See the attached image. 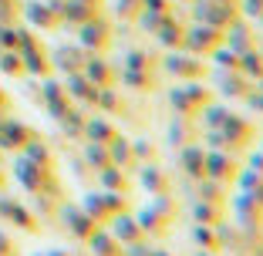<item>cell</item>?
<instances>
[{"mask_svg":"<svg viewBox=\"0 0 263 256\" xmlns=\"http://www.w3.org/2000/svg\"><path fill=\"white\" fill-rule=\"evenodd\" d=\"M139 179H142V189H145V192H152V195H165V192H172V179H169V172L159 169L155 162L139 165Z\"/></svg>","mask_w":263,"mask_h":256,"instance_id":"7","label":"cell"},{"mask_svg":"<svg viewBox=\"0 0 263 256\" xmlns=\"http://www.w3.org/2000/svg\"><path fill=\"white\" fill-rule=\"evenodd\" d=\"M193 135H196V125L193 122H186V115L182 118H176V122H172V128H169V142L172 145H189V142H193Z\"/></svg>","mask_w":263,"mask_h":256,"instance_id":"14","label":"cell"},{"mask_svg":"<svg viewBox=\"0 0 263 256\" xmlns=\"http://www.w3.org/2000/svg\"><path fill=\"white\" fill-rule=\"evenodd\" d=\"M189 236H193V243L199 249H209V253H223V246H219V236H216V226H202V223H193V229H189Z\"/></svg>","mask_w":263,"mask_h":256,"instance_id":"13","label":"cell"},{"mask_svg":"<svg viewBox=\"0 0 263 256\" xmlns=\"http://www.w3.org/2000/svg\"><path fill=\"white\" fill-rule=\"evenodd\" d=\"M0 212H7V216L14 219L17 226H24V229H37V223L31 219V212H27V209H21L17 202H0Z\"/></svg>","mask_w":263,"mask_h":256,"instance_id":"16","label":"cell"},{"mask_svg":"<svg viewBox=\"0 0 263 256\" xmlns=\"http://www.w3.org/2000/svg\"><path fill=\"white\" fill-rule=\"evenodd\" d=\"M226 219V206H219V202H202L196 199L193 202V223H202V226H216Z\"/></svg>","mask_w":263,"mask_h":256,"instance_id":"11","label":"cell"},{"mask_svg":"<svg viewBox=\"0 0 263 256\" xmlns=\"http://www.w3.org/2000/svg\"><path fill=\"white\" fill-rule=\"evenodd\" d=\"M148 256H172V253H169V249H162V246H152V249H148Z\"/></svg>","mask_w":263,"mask_h":256,"instance_id":"21","label":"cell"},{"mask_svg":"<svg viewBox=\"0 0 263 256\" xmlns=\"http://www.w3.org/2000/svg\"><path fill=\"white\" fill-rule=\"evenodd\" d=\"M61 219H64V226H68V233L74 236V240H88V236L95 233V226H98L85 209H81V206H64Z\"/></svg>","mask_w":263,"mask_h":256,"instance_id":"6","label":"cell"},{"mask_svg":"<svg viewBox=\"0 0 263 256\" xmlns=\"http://www.w3.org/2000/svg\"><path fill=\"white\" fill-rule=\"evenodd\" d=\"M243 68H247V74H253V78H263V64L256 54H247L243 57Z\"/></svg>","mask_w":263,"mask_h":256,"instance_id":"20","label":"cell"},{"mask_svg":"<svg viewBox=\"0 0 263 256\" xmlns=\"http://www.w3.org/2000/svg\"><path fill=\"white\" fill-rule=\"evenodd\" d=\"M196 256H219V253H209V249H196Z\"/></svg>","mask_w":263,"mask_h":256,"instance_id":"22","label":"cell"},{"mask_svg":"<svg viewBox=\"0 0 263 256\" xmlns=\"http://www.w3.org/2000/svg\"><path fill=\"white\" fill-rule=\"evenodd\" d=\"M85 159H88V165H91L95 172H101V169H105V165H111L108 145H101V142H91V145L85 148Z\"/></svg>","mask_w":263,"mask_h":256,"instance_id":"15","label":"cell"},{"mask_svg":"<svg viewBox=\"0 0 263 256\" xmlns=\"http://www.w3.org/2000/svg\"><path fill=\"white\" fill-rule=\"evenodd\" d=\"M176 212H179L176 199H172V192H165V195H152L145 209L135 212V219H139L145 240H162V236H169L172 223H176Z\"/></svg>","mask_w":263,"mask_h":256,"instance_id":"1","label":"cell"},{"mask_svg":"<svg viewBox=\"0 0 263 256\" xmlns=\"http://www.w3.org/2000/svg\"><path fill=\"white\" fill-rule=\"evenodd\" d=\"M230 212H233V223H236V229L243 233V240H250V236H260L263 229V216H260V206H256L253 199H250L247 192H236L230 202Z\"/></svg>","mask_w":263,"mask_h":256,"instance_id":"2","label":"cell"},{"mask_svg":"<svg viewBox=\"0 0 263 256\" xmlns=\"http://www.w3.org/2000/svg\"><path fill=\"white\" fill-rule=\"evenodd\" d=\"M179 165H182V175L189 179V182H199L202 175H206V148L202 145H182V152H179Z\"/></svg>","mask_w":263,"mask_h":256,"instance_id":"5","label":"cell"},{"mask_svg":"<svg viewBox=\"0 0 263 256\" xmlns=\"http://www.w3.org/2000/svg\"><path fill=\"white\" fill-rule=\"evenodd\" d=\"M226 182H216V179H209V175H202L199 182H196V199H202V202H219V206H226L230 202V192H226Z\"/></svg>","mask_w":263,"mask_h":256,"instance_id":"9","label":"cell"},{"mask_svg":"<svg viewBox=\"0 0 263 256\" xmlns=\"http://www.w3.org/2000/svg\"><path fill=\"white\" fill-rule=\"evenodd\" d=\"M85 243H88V249H91V256H122V243H118L105 226H95V233L88 236Z\"/></svg>","mask_w":263,"mask_h":256,"instance_id":"8","label":"cell"},{"mask_svg":"<svg viewBox=\"0 0 263 256\" xmlns=\"http://www.w3.org/2000/svg\"><path fill=\"white\" fill-rule=\"evenodd\" d=\"M88 139H91V142H101V145H108V142L115 139V128H111L108 122L95 118V122H88Z\"/></svg>","mask_w":263,"mask_h":256,"instance_id":"17","label":"cell"},{"mask_svg":"<svg viewBox=\"0 0 263 256\" xmlns=\"http://www.w3.org/2000/svg\"><path fill=\"white\" fill-rule=\"evenodd\" d=\"M260 216H263V209H260Z\"/></svg>","mask_w":263,"mask_h":256,"instance_id":"23","label":"cell"},{"mask_svg":"<svg viewBox=\"0 0 263 256\" xmlns=\"http://www.w3.org/2000/svg\"><path fill=\"white\" fill-rule=\"evenodd\" d=\"M108 233L115 236L122 246H128V243H139V240H145V233H142V226H139V219L132 216L128 209L125 212H115V216L108 219Z\"/></svg>","mask_w":263,"mask_h":256,"instance_id":"4","label":"cell"},{"mask_svg":"<svg viewBox=\"0 0 263 256\" xmlns=\"http://www.w3.org/2000/svg\"><path fill=\"white\" fill-rule=\"evenodd\" d=\"M148 240H139V243H128V246H122V256H148Z\"/></svg>","mask_w":263,"mask_h":256,"instance_id":"19","label":"cell"},{"mask_svg":"<svg viewBox=\"0 0 263 256\" xmlns=\"http://www.w3.org/2000/svg\"><path fill=\"white\" fill-rule=\"evenodd\" d=\"M226 115H230L226 108L213 105V108H206V111H202V125H206V128H219V125L226 122Z\"/></svg>","mask_w":263,"mask_h":256,"instance_id":"18","label":"cell"},{"mask_svg":"<svg viewBox=\"0 0 263 256\" xmlns=\"http://www.w3.org/2000/svg\"><path fill=\"white\" fill-rule=\"evenodd\" d=\"M98 182L105 192H122L128 195V175H125V169H118V165H105V169L98 172Z\"/></svg>","mask_w":263,"mask_h":256,"instance_id":"12","label":"cell"},{"mask_svg":"<svg viewBox=\"0 0 263 256\" xmlns=\"http://www.w3.org/2000/svg\"><path fill=\"white\" fill-rule=\"evenodd\" d=\"M81 209H85V212H88V216H91L98 226H105V223L111 219L108 199H105V189H101V192H88L85 199H81Z\"/></svg>","mask_w":263,"mask_h":256,"instance_id":"10","label":"cell"},{"mask_svg":"<svg viewBox=\"0 0 263 256\" xmlns=\"http://www.w3.org/2000/svg\"><path fill=\"white\" fill-rule=\"evenodd\" d=\"M236 172H240V162H236L233 152H226V148H209V152H206V175L209 179L233 186Z\"/></svg>","mask_w":263,"mask_h":256,"instance_id":"3","label":"cell"}]
</instances>
